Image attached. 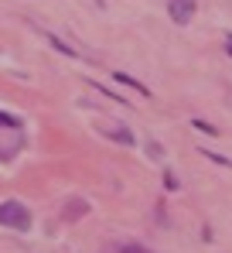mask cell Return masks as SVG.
<instances>
[{"label": "cell", "mask_w": 232, "mask_h": 253, "mask_svg": "<svg viewBox=\"0 0 232 253\" xmlns=\"http://www.w3.org/2000/svg\"><path fill=\"white\" fill-rule=\"evenodd\" d=\"M106 137H113V140H119V144H133V133L130 130H123V124H110V126H99Z\"/></svg>", "instance_id": "obj_3"}, {"label": "cell", "mask_w": 232, "mask_h": 253, "mask_svg": "<svg viewBox=\"0 0 232 253\" xmlns=\"http://www.w3.org/2000/svg\"><path fill=\"white\" fill-rule=\"evenodd\" d=\"M0 226L28 233V229H31V209H28L24 202H17V199H7V202H0Z\"/></svg>", "instance_id": "obj_1"}, {"label": "cell", "mask_w": 232, "mask_h": 253, "mask_svg": "<svg viewBox=\"0 0 232 253\" xmlns=\"http://www.w3.org/2000/svg\"><path fill=\"white\" fill-rule=\"evenodd\" d=\"M164 185H167V192H174V188H178V178L167 171V174H164Z\"/></svg>", "instance_id": "obj_8"}, {"label": "cell", "mask_w": 232, "mask_h": 253, "mask_svg": "<svg viewBox=\"0 0 232 253\" xmlns=\"http://www.w3.org/2000/svg\"><path fill=\"white\" fill-rule=\"evenodd\" d=\"M17 126H21V120H17L14 113H3V110H0V130H17Z\"/></svg>", "instance_id": "obj_5"}, {"label": "cell", "mask_w": 232, "mask_h": 253, "mask_svg": "<svg viewBox=\"0 0 232 253\" xmlns=\"http://www.w3.org/2000/svg\"><path fill=\"white\" fill-rule=\"evenodd\" d=\"M192 126H198V130H205V133H219V130H215V126H212V124H205V120H194Z\"/></svg>", "instance_id": "obj_7"}, {"label": "cell", "mask_w": 232, "mask_h": 253, "mask_svg": "<svg viewBox=\"0 0 232 253\" xmlns=\"http://www.w3.org/2000/svg\"><path fill=\"white\" fill-rule=\"evenodd\" d=\"M229 51H232V35H229Z\"/></svg>", "instance_id": "obj_9"}, {"label": "cell", "mask_w": 232, "mask_h": 253, "mask_svg": "<svg viewBox=\"0 0 232 253\" xmlns=\"http://www.w3.org/2000/svg\"><path fill=\"white\" fill-rule=\"evenodd\" d=\"M113 79H116V83H123V85H130V89H137L140 96H151V89H147V85L137 83V79H133V76H126V72H113Z\"/></svg>", "instance_id": "obj_4"}, {"label": "cell", "mask_w": 232, "mask_h": 253, "mask_svg": "<svg viewBox=\"0 0 232 253\" xmlns=\"http://www.w3.org/2000/svg\"><path fill=\"white\" fill-rule=\"evenodd\" d=\"M119 253H151V250L140 247V243H126V247H119Z\"/></svg>", "instance_id": "obj_6"}, {"label": "cell", "mask_w": 232, "mask_h": 253, "mask_svg": "<svg viewBox=\"0 0 232 253\" xmlns=\"http://www.w3.org/2000/svg\"><path fill=\"white\" fill-rule=\"evenodd\" d=\"M167 10L178 24H188L194 17V0H167Z\"/></svg>", "instance_id": "obj_2"}]
</instances>
